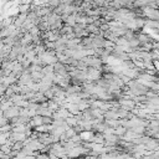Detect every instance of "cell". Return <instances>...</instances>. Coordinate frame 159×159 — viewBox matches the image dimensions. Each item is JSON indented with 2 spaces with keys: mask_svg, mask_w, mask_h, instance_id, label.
Segmentation results:
<instances>
[{
  "mask_svg": "<svg viewBox=\"0 0 159 159\" xmlns=\"http://www.w3.org/2000/svg\"><path fill=\"white\" fill-rule=\"evenodd\" d=\"M81 137H82L83 139H86V141H93V136H92V133H83Z\"/></svg>",
  "mask_w": 159,
  "mask_h": 159,
  "instance_id": "277c9868",
  "label": "cell"
},
{
  "mask_svg": "<svg viewBox=\"0 0 159 159\" xmlns=\"http://www.w3.org/2000/svg\"><path fill=\"white\" fill-rule=\"evenodd\" d=\"M16 114H19L18 108H11V111H8V113H6L8 117H14V116H16Z\"/></svg>",
  "mask_w": 159,
  "mask_h": 159,
  "instance_id": "7a4b0ae2",
  "label": "cell"
},
{
  "mask_svg": "<svg viewBox=\"0 0 159 159\" xmlns=\"http://www.w3.org/2000/svg\"><path fill=\"white\" fill-rule=\"evenodd\" d=\"M29 6H28V5H23V6H20V11H26V9H28Z\"/></svg>",
  "mask_w": 159,
  "mask_h": 159,
  "instance_id": "52a82bcc",
  "label": "cell"
},
{
  "mask_svg": "<svg viewBox=\"0 0 159 159\" xmlns=\"http://www.w3.org/2000/svg\"><path fill=\"white\" fill-rule=\"evenodd\" d=\"M67 21H68V24H71V25H75V16H68Z\"/></svg>",
  "mask_w": 159,
  "mask_h": 159,
  "instance_id": "8992f818",
  "label": "cell"
},
{
  "mask_svg": "<svg viewBox=\"0 0 159 159\" xmlns=\"http://www.w3.org/2000/svg\"><path fill=\"white\" fill-rule=\"evenodd\" d=\"M14 138H15V141L21 142V141H24V139H25V134H24V133H21V134L15 133V134H14Z\"/></svg>",
  "mask_w": 159,
  "mask_h": 159,
  "instance_id": "3957f363",
  "label": "cell"
},
{
  "mask_svg": "<svg viewBox=\"0 0 159 159\" xmlns=\"http://www.w3.org/2000/svg\"><path fill=\"white\" fill-rule=\"evenodd\" d=\"M33 123L35 126H39V124H42L44 123V121H42V117H35L34 121H33Z\"/></svg>",
  "mask_w": 159,
  "mask_h": 159,
  "instance_id": "5b68a950",
  "label": "cell"
},
{
  "mask_svg": "<svg viewBox=\"0 0 159 159\" xmlns=\"http://www.w3.org/2000/svg\"><path fill=\"white\" fill-rule=\"evenodd\" d=\"M41 59H42V61H44V62L49 63V65H54V63H56V59L52 55H50V54H44L41 56Z\"/></svg>",
  "mask_w": 159,
  "mask_h": 159,
  "instance_id": "6da1fadb",
  "label": "cell"
}]
</instances>
